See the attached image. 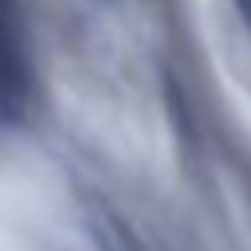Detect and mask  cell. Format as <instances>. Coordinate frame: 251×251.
Here are the masks:
<instances>
[{
    "instance_id": "obj_1",
    "label": "cell",
    "mask_w": 251,
    "mask_h": 251,
    "mask_svg": "<svg viewBox=\"0 0 251 251\" xmlns=\"http://www.w3.org/2000/svg\"><path fill=\"white\" fill-rule=\"evenodd\" d=\"M235 12H239V20H243V27L251 31V0H235Z\"/></svg>"
}]
</instances>
